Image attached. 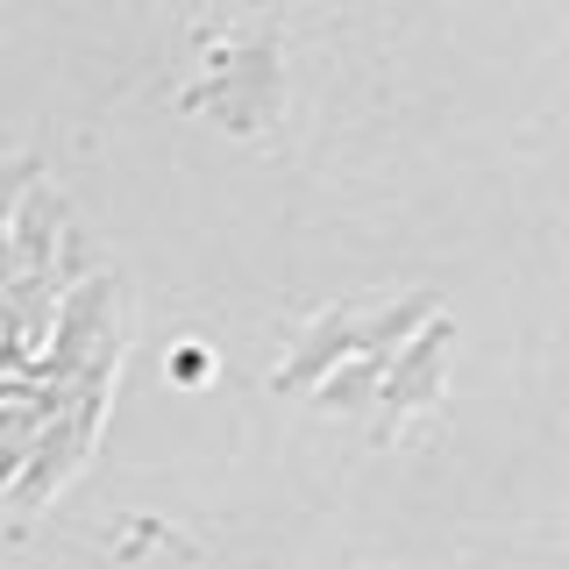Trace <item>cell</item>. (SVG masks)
Here are the masks:
<instances>
[{"instance_id":"obj_4","label":"cell","mask_w":569,"mask_h":569,"mask_svg":"<svg viewBox=\"0 0 569 569\" xmlns=\"http://www.w3.org/2000/svg\"><path fill=\"white\" fill-rule=\"evenodd\" d=\"M79 441L86 435H71V441H58V435H43V449H36V456H50V449H58L64 462H58V485H64V477H71V449H79ZM50 491V462H36V477H29V485H22V506H36V498H43Z\"/></svg>"},{"instance_id":"obj_3","label":"cell","mask_w":569,"mask_h":569,"mask_svg":"<svg viewBox=\"0 0 569 569\" xmlns=\"http://www.w3.org/2000/svg\"><path fill=\"white\" fill-rule=\"evenodd\" d=\"M378 378H385L378 356H356L349 370H328V378H320L313 391H320V406H328V413H363L370 391H378Z\"/></svg>"},{"instance_id":"obj_2","label":"cell","mask_w":569,"mask_h":569,"mask_svg":"<svg viewBox=\"0 0 569 569\" xmlns=\"http://www.w3.org/2000/svg\"><path fill=\"white\" fill-rule=\"evenodd\" d=\"M335 356H363V307H328L299 335V349L278 363V385H320Z\"/></svg>"},{"instance_id":"obj_1","label":"cell","mask_w":569,"mask_h":569,"mask_svg":"<svg viewBox=\"0 0 569 569\" xmlns=\"http://www.w3.org/2000/svg\"><path fill=\"white\" fill-rule=\"evenodd\" d=\"M441 349H449V320H427L413 342L399 349V363H385V378H378V399L391 406L385 435L399 427L406 406H435L441 399Z\"/></svg>"}]
</instances>
